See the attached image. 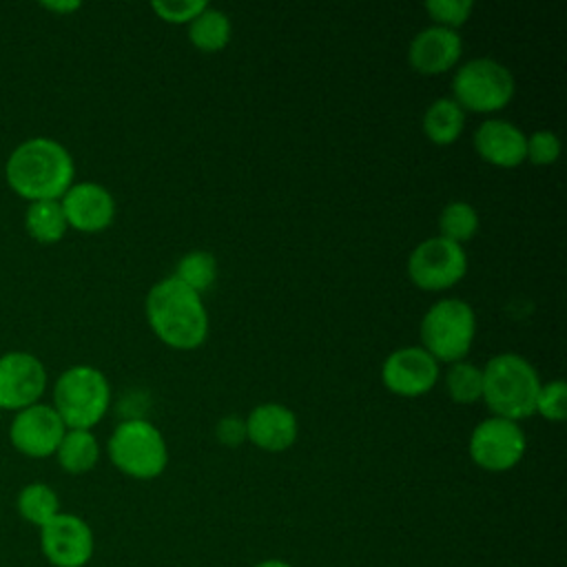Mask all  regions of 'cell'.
<instances>
[{"label":"cell","mask_w":567,"mask_h":567,"mask_svg":"<svg viewBox=\"0 0 567 567\" xmlns=\"http://www.w3.org/2000/svg\"><path fill=\"white\" fill-rule=\"evenodd\" d=\"M144 312L155 337L175 350L199 348L210 330L206 303L199 292L173 275L155 281L146 295Z\"/></svg>","instance_id":"cell-1"},{"label":"cell","mask_w":567,"mask_h":567,"mask_svg":"<svg viewBox=\"0 0 567 567\" xmlns=\"http://www.w3.org/2000/svg\"><path fill=\"white\" fill-rule=\"evenodd\" d=\"M7 182L16 195L31 202L60 199L75 177L69 148L53 137H29L7 159Z\"/></svg>","instance_id":"cell-2"},{"label":"cell","mask_w":567,"mask_h":567,"mask_svg":"<svg viewBox=\"0 0 567 567\" xmlns=\"http://www.w3.org/2000/svg\"><path fill=\"white\" fill-rule=\"evenodd\" d=\"M540 379L536 368L516 352L494 354L483 365V394L492 416L520 421L534 414Z\"/></svg>","instance_id":"cell-3"},{"label":"cell","mask_w":567,"mask_h":567,"mask_svg":"<svg viewBox=\"0 0 567 567\" xmlns=\"http://www.w3.org/2000/svg\"><path fill=\"white\" fill-rule=\"evenodd\" d=\"M111 405V383L93 365L80 363L66 368L53 385V410L66 430H91Z\"/></svg>","instance_id":"cell-4"},{"label":"cell","mask_w":567,"mask_h":567,"mask_svg":"<svg viewBox=\"0 0 567 567\" xmlns=\"http://www.w3.org/2000/svg\"><path fill=\"white\" fill-rule=\"evenodd\" d=\"M106 452L111 463L137 481L157 478L168 465V445L157 425L144 416H128L115 425Z\"/></svg>","instance_id":"cell-5"},{"label":"cell","mask_w":567,"mask_h":567,"mask_svg":"<svg viewBox=\"0 0 567 567\" xmlns=\"http://www.w3.org/2000/svg\"><path fill=\"white\" fill-rule=\"evenodd\" d=\"M421 348H425L439 363L463 361L476 337V312L458 297L434 301L419 326Z\"/></svg>","instance_id":"cell-6"},{"label":"cell","mask_w":567,"mask_h":567,"mask_svg":"<svg viewBox=\"0 0 567 567\" xmlns=\"http://www.w3.org/2000/svg\"><path fill=\"white\" fill-rule=\"evenodd\" d=\"M516 93L512 71L494 58H472L463 62L452 78V100L472 113H496L505 109Z\"/></svg>","instance_id":"cell-7"},{"label":"cell","mask_w":567,"mask_h":567,"mask_svg":"<svg viewBox=\"0 0 567 567\" xmlns=\"http://www.w3.org/2000/svg\"><path fill=\"white\" fill-rule=\"evenodd\" d=\"M467 272V252L441 235L419 241L408 255V277L421 290L439 292L458 284Z\"/></svg>","instance_id":"cell-8"},{"label":"cell","mask_w":567,"mask_h":567,"mask_svg":"<svg viewBox=\"0 0 567 567\" xmlns=\"http://www.w3.org/2000/svg\"><path fill=\"white\" fill-rule=\"evenodd\" d=\"M527 450V439L516 421L487 416L470 434L467 452L474 465L485 472H507L520 463Z\"/></svg>","instance_id":"cell-9"},{"label":"cell","mask_w":567,"mask_h":567,"mask_svg":"<svg viewBox=\"0 0 567 567\" xmlns=\"http://www.w3.org/2000/svg\"><path fill=\"white\" fill-rule=\"evenodd\" d=\"M439 372V361L421 346L396 348L381 363L385 390L405 399L427 394L436 385Z\"/></svg>","instance_id":"cell-10"},{"label":"cell","mask_w":567,"mask_h":567,"mask_svg":"<svg viewBox=\"0 0 567 567\" xmlns=\"http://www.w3.org/2000/svg\"><path fill=\"white\" fill-rule=\"evenodd\" d=\"M40 549L53 567H84L95 549L93 529L84 518L60 512L40 527Z\"/></svg>","instance_id":"cell-11"},{"label":"cell","mask_w":567,"mask_h":567,"mask_svg":"<svg viewBox=\"0 0 567 567\" xmlns=\"http://www.w3.org/2000/svg\"><path fill=\"white\" fill-rule=\"evenodd\" d=\"M47 388L44 363L22 350L4 352L0 357V410H24L40 403Z\"/></svg>","instance_id":"cell-12"},{"label":"cell","mask_w":567,"mask_h":567,"mask_svg":"<svg viewBox=\"0 0 567 567\" xmlns=\"http://www.w3.org/2000/svg\"><path fill=\"white\" fill-rule=\"evenodd\" d=\"M64 432L66 425L53 405L33 403L16 412L9 427V439L20 454L31 458H47L55 454Z\"/></svg>","instance_id":"cell-13"},{"label":"cell","mask_w":567,"mask_h":567,"mask_svg":"<svg viewBox=\"0 0 567 567\" xmlns=\"http://www.w3.org/2000/svg\"><path fill=\"white\" fill-rule=\"evenodd\" d=\"M60 204L66 224L80 233H102L115 219V197L97 182H73Z\"/></svg>","instance_id":"cell-14"},{"label":"cell","mask_w":567,"mask_h":567,"mask_svg":"<svg viewBox=\"0 0 567 567\" xmlns=\"http://www.w3.org/2000/svg\"><path fill=\"white\" fill-rule=\"evenodd\" d=\"M299 436L297 414L277 401L255 405L246 416V441L264 452H284Z\"/></svg>","instance_id":"cell-15"},{"label":"cell","mask_w":567,"mask_h":567,"mask_svg":"<svg viewBox=\"0 0 567 567\" xmlns=\"http://www.w3.org/2000/svg\"><path fill=\"white\" fill-rule=\"evenodd\" d=\"M463 53V40L458 31L430 24L421 29L408 47L410 64L423 75H439L454 69Z\"/></svg>","instance_id":"cell-16"},{"label":"cell","mask_w":567,"mask_h":567,"mask_svg":"<svg viewBox=\"0 0 567 567\" xmlns=\"http://www.w3.org/2000/svg\"><path fill=\"white\" fill-rule=\"evenodd\" d=\"M527 135L509 120H485L474 131L476 153L492 166L514 168L525 162Z\"/></svg>","instance_id":"cell-17"},{"label":"cell","mask_w":567,"mask_h":567,"mask_svg":"<svg viewBox=\"0 0 567 567\" xmlns=\"http://www.w3.org/2000/svg\"><path fill=\"white\" fill-rule=\"evenodd\" d=\"M465 126V111L452 97H436L423 113V133L439 146L454 144Z\"/></svg>","instance_id":"cell-18"},{"label":"cell","mask_w":567,"mask_h":567,"mask_svg":"<svg viewBox=\"0 0 567 567\" xmlns=\"http://www.w3.org/2000/svg\"><path fill=\"white\" fill-rule=\"evenodd\" d=\"M55 456L64 472L86 474L100 461V443L91 430H66Z\"/></svg>","instance_id":"cell-19"},{"label":"cell","mask_w":567,"mask_h":567,"mask_svg":"<svg viewBox=\"0 0 567 567\" xmlns=\"http://www.w3.org/2000/svg\"><path fill=\"white\" fill-rule=\"evenodd\" d=\"M230 33L233 24L228 13L210 4L188 22V40L193 47L202 51L224 49L230 42Z\"/></svg>","instance_id":"cell-20"},{"label":"cell","mask_w":567,"mask_h":567,"mask_svg":"<svg viewBox=\"0 0 567 567\" xmlns=\"http://www.w3.org/2000/svg\"><path fill=\"white\" fill-rule=\"evenodd\" d=\"M24 228L40 244L60 241L69 228L60 199L31 202L24 215Z\"/></svg>","instance_id":"cell-21"},{"label":"cell","mask_w":567,"mask_h":567,"mask_svg":"<svg viewBox=\"0 0 567 567\" xmlns=\"http://www.w3.org/2000/svg\"><path fill=\"white\" fill-rule=\"evenodd\" d=\"M16 507L22 520L44 527L53 516L60 514V498L47 483H29L18 492Z\"/></svg>","instance_id":"cell-22"},{"label":"cell","mask_w":567,"mask_h":567,"mask_svg":"<svg viewBox=\"0 0 567 567\" xmlns=\"http://www.w3.org/2000/svg\"><path fill=\"white\" fill-rule=\"evenodd\" d=\"M173 277L190 290L204 295L217 279V257L204 248L188 250L177 259Z\"/></svg>","instance_id":"cell-23"},{"label":"cell","mask_w":567,"mask_h":567,"mask_svg":"<svg viewBox=\"0 0 567 567\" xmlns=\"http://www.w3.org/2000/svg\"><path fill=\"white\" fill-rule=\"evenodd\" d=\"M478 233V210L465 202V199H454L445 204L439 213V235L454 241V244H465Z\"/></svg>","instance_id":"cell-24"},{"label":"cell","mask_w":567,"mask_h":567,"mask_svg":"<svg viewBox=\"0 0 567 567\" xmlns=\"http://www.w3.org/2000/svg\"><path fill=\"white\" fill-rule=\"evenodd\" d=\"M445 390L454 403H476L483 394V368L470 361L450 363L445 372Z\"/></svg>","instance_id":"cell-25"},{"label":"cell","mask_w":567,"mask_h":567,"mask_svg":"<svg viewBox=\"0 0 567 567\" xmlns=\"http://www.w3.org/2000/svg\"><path fill=\"white\" fill-rule=\"evenodd\" d=\"M534 412L547 421H565L567 416V383L563 379H551L540 383Z\"/></svg>","instance_id":"cell-26"},{"label":"cell","mask_w":567,"mask_h":567,"mask_svg":"<svg viewBox=\"0 0 567 567\" xmlns=\"http://www.w3.org/2000/svg\"><path fill=\"white\" fill-rule=\"evenodd\" d=\"M560 157V137L549 128H538L527 135L525 162L534 166H551Z\"/></svg>","instance_id":"cell-27"},{"label":"cell","mask_w":567,"mask_h":567,"mask_svg":"<svg viewBox=\"0 0 567 567\" xmlns=\"http://www.w3.org/2000/svg\"><path fill=\"white\" fill-rule=\"evenodd\" d=\"M425 11L434 20V24L456 31L461 24L470 20L474 11V2L472 0H430L425 2Z\"/></svg>","instance_id":"cell-28"},{"label":"cell","mask_w":567,"mask_h":567,"mask_svg":"<svg viewBox=\"0 0 567 567\" xmlns=\"http://www.w3.org/2000/svg\"><path fill=\"white\" fill-rule=\"evenodd\" d=\"M208 2L204 0H153L151 9L157 18L171 24H188L202 9H206Z\"/></svg>","instance_id":"cell-29"},{"label":"cell","mask_w":567,"mask_h":567,"mask_svg":"<svg viewBox=\"0 0 567 567\" xmlns=\"http://www.w3.org/2000/svg\"><path fill=\"white\" fill-rule=\"evenodd\" d=\"M215 436L226 447H239L246 441V419L237 414H226L215 425Z\"/></svg>","instance_id":"cell-30"},{"label":"cell","mask_w":567,"mask_h":567,"mask_svg":"<svg viewBox=\"0 0 567 567\" xmlns=\"http://www.w3.org/2000/svg\"><path fill=\"white\" fill-rule=\"evenodd\" d=\"M42 7L44 9H49V11H55V13H71V11H75V9H80L82 4L78 2V0H62V2H42Z\"/></svg>","instance_id":"cell-31"},{"label":"cell","mask_w":567,"mask_h":567,"mask_svg":"<svg viewBox=\"0 0 567 567\" xmlns=\"http://www.w3.org/2000/svg\"><path fill=\"white\" fill-rule=\"evenodd\" d=\"M255 567H292V565H290V563H286V560H279V558H268V560L257 563Z\"/></svg>","instance_id":"cell-32"},{"label":"cell","mask_w":567,"mask_h":567,"mask_svg":"<svg viewBox=\"0 0 567 567\" xmlns=\"http://www.w3.org/2000/svg\"><path fill=\"white\" fill-rule=\"evenodd\" d=\"M0 412H2V410H0Z\"/></svg>","instance_id":"cell-33"}]
</instances>
